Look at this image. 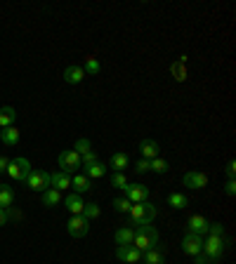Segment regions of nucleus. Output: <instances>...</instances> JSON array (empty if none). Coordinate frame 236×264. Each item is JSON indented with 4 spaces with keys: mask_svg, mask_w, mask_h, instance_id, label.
Instances as JSON below:
<instances>
[{
    "mask_svg": "<svg viewBox=\"0 0 236 264\" xmlns=\"http://www.w3.org/2000/svg\"><path fill=\"white\" fill-rule=\"evenodd\" d=\"M83 71H85V73H90V76H97V73L102 71V64H99V59H97V57L90 55L85 59V66H83Z\"/></svg>",
    "mask_w": 236,
    "mask_h": 264,
    "instance_id": "nucleus-27",
    "label": "nucleus"
},
{
    "mask_svg": "<svg viewBox=\"0 0 236 264\" xmlns=\"http://www.w3.org/2000/svg\"><path fill=\"white\" fill-rule=\"evenodd\" d=\"M0 132H3V130H0Z\"/></svg>",
    "mask_w": 236,
    "mask_h": 264,
    "instance_id": "nucleus-41",
    "label": "nucleus"
},
{
    "mask_svg": "<svg viewBox=\"0 0 236 264\" xmlns=\"http://www.w3.org/2000/svg\"><path fill=\"white\" fill-rule=\"evenodd\" d=\"M130 224L133 226H147L154 222L156 217V208L151 205V203H133V208H130Z\"/></svg>",
    "mask_w": 236,
    "mask_h": 264,
    "instance_id": "nucleus-2",
    "label": "nucleus"
},
{
    "mask_svg": "<svg viewBox=\"0 0 236 264\" xmlns=\"http://www.w3.org/2000/svg\"><path fill=\"white\" fill-rule=\"evenodd\" d=\"M182 250L187 255H201L203 252V236H196V233H184L182 238Z\"/></svg>",
    "mask_w": 236,
    "mask_h": 264,
    "instance_id": "nucleus-8",
    "label": "nucleus"
},
{
    "mask_svg": "<svg viewBox=\"0 0 236 264\" xmlns=\"http://www.w3.org/2000/svg\"><path fill=\"white\" fill-rule=\"evenodd\" d=\"M15 118H17V111L12 109V106H3V109H0V130L12 127V125H15Z\"/></svg>",
    "mask_w": 236,
    "mask_h": 264,
    "instance_id": "nucleus-19",
    "label": "nucleus"
},
{
    "mask_svg": "<svg viewBox=\"0 0 236 264\" xmlns=\"http://www.w3.org/2000/svg\"><path fill=\"white\" fill-rule=\"evenodd\" d=\"M142 257H144L147 264H165V252L158 248H151L147 252H142Z\"/></svg>",
    "mask_w": 236,
    "mask_h": 264,
    "instance_id": "nucleus-21",
    "label": "nucleus"
},
{
    "mask_svg": "<svg viewBox=\"0 0 236 264\" xmlns=\"http://www.w3.org/2000/svg\"><path fill=\"white\" fill-rule=\"evenodd\" d=\"M135 172H140V175H144V172H149V161H147V158H142V161H137V163H135Z\"/></svg>",
    "mask_w": 236,
    "mask_h": 264,
    "instance_id": "nucleus-35",
    "label": "nucleus"
},
{
    "mask_svg": "<svg viewBox=\"0 0 236 264\" xmlns=\"http://www.w3.org/2000/svg\"><path fill=\"white\" fill-rule=\"evenodd\" d=\"M83 78H85L83 66H69V69L64 71V80H66L69 85H78V83H83Z\"/></svg>",
    "mask_w": 236,
    "mask_h": 264,
    "instance_id": "nucleus-15",
    "label": "nucleus"
},
{
    "mask_svg": "<svg viewBox=\"0 0 236 264\" xmlns=\"http://www.w3.org/2000/svg\"><path fill=\"white\" fill-rule=\"evenodd\" d=\"M64 205H66V210H69L71 215H83V198H80V194H69L66 198H64Z\"/></svg>",
    "mask_w": 236,
    "mask_h": 264,
    "instance_id": "nucleus-14",
    "label": "nucleus"
},
{
    "mask_svg": "<svg viewBox=\"0 0 236 264\" xmlns=\"http://www.w3.org/2000/svg\"><path fill=\"white\" fill-rule=\"evenodd\" d=\"M73 151L83 158V156L92 154V144H90V140H78V142H76V147H73Z\"/></svg>",
    "mask_w": 236,
    "mask_h": 264,
    "instance_id": "nucleus-30",
    "label": "nucleus"
},
{
    "mask_svg": "<svg viewBox=\"0 0 236 264\" xmlns=\"http://www.w3.org/2000/svg\"><path fill=\"white\" fill-rule=\"evenodd\" d=\"M66 231H69L73 238H83V236L90 231V222H87L83 215H71L69 224H66Z\"/></svg>",
    "mask_w": 236,
    "mask_h": 264,
    "instance_id": "nucleus-7",
    "label": "nucleus"
},
{
    "mask_svg": "<svg viewBox=\"0 0 236 264\" xmlns=\"http://www.w3.org/2000/svg\"><path fill=\"white\" fill-rule=\"evenodd\" d=\"M170 71H173V76H175V80H177V83L187 80V69H184V66H182L180 62L173 64V66H170Z\"/></svg>",
    "mask_w": 236,
    "mask_h": 264,
    "instance_id": "nucleus-31",
    "label": "nucleus"
},
{
    "mask_svg": "<svg viewBox=\"0 0 236 264\" xmlns=\"http://www.w3.org/2000/svg\"><path fill=\"white\" fill-rule=\"evenodd\" d=\"M50 187L57 189V191H64V189H71V177L66 172H52L50 175Z\"/></svg>",
    "mask_w": 236,
    "mask_h": 264,
    "instance_id": "nucleus-13",
    "label": "nucleus"
},
{
    "mask_svg": "<svg viewBox=\"0 0 236 264\" xmlns=\"http://www.w3.org/2000/svg\"><path fill=\"white\" fill-rule=\"evenodd\" d=\"M184 187H189V189L208 187V175H205V172H187V175H184Z\"/></svg>",
    "mask_w": 236,
    "mask_h": 264,
    "instance_id": "nucleus-12",
    "label": "nucleus"
},
{
    "mask_svg": "<svg viewBox=\"0 0 236 264\" xmlns=\"http://www.w3.org/2000/svg\"><path fill=\"white\" fill-rule=\"evenodd\" d=\"M99 212H102V210H99L97 203H85V205H83V217H85L87 222H90V219H97Z\"/></svg>",
    "mask_w": 236,
    "mask_h": 264,
    "instance_id": "nucleus-29",
    "label": "nucleus"
},
{
    "mask_svg": "<svg viewBox=\"0 0 236 264\" xmlns=\"http://www.w3.org/2000/svg\"><path fill=\"white\" fill-rule=\"evenodd\" d=\"M111 184H113L116 189H123L128 184L126 175H123V172H113V175H111Z\"/></svg>",
    "mask_w": 236,
    "mask_h": 264,
    "instance_id": "nucleus-33",
    "label": "nucleus"
},
{
    "mask_svg": "<svg viewBox=\"0 0 236 264\" xmlns=\"http://www.w3.org/2000/svg\"><path fill=\"white\" fill-rule=\"evenodd\" d=\"M222 252H224V241H222V238H217V236H208V238L203 241V255L208 257L212 264L220 259Z\"/></svg>",
    "mask_w": 236,
    "mask_h": 264,
    "instance_id": "nucleus-4",
    "label": "nucleus"
},
{
    "mask_svg": "<svg viewBox=\"0 0 236 264\" xmlns=\"http://www.w3.org/2000/svg\"><path fill=\"white\" fill-rule=\"evenodd\" d=\"M224 191H227L229 196H234V194H236V182H234V179H229L227 184H224Z\"/></svg>",
    "mask_w": 236,
    "mask_h": 264,
    "instance_id": "nucleus-37",
    "label": "nucleus"
},
{
    "mask_svg": "<svg viewBox=\"0 0 236 264\" xmlns=\"http://www.w3.org/2000/svg\"><path fill=\"white\" fill-rule=\"evenodd\" d=\"M135 229V241H133V248L137 252H147V250L156 248L158 243V231L154 229L151 224L147 226H133Z\"/></svg>",
    "mask_w": 236,
    "mask_h": 264,
    "instance_id": "nucleus-1",
    "label": "nucleus"
},
{
    "mask_svg": "<svg viewBox=\"0 0 236 264\" xmlns=\"http://www.w3.org/2000/svg\"><path fill=\"white\" fill-rule=\"evenodd\" d=\"M0 140H3V144L12 147V144H17V142H19V130H17L15 125H12V127H5V130L0 132Z\"/></svg>",
    "mask_w": 236,
    "mask_h": 264,
    "instance_id": "nucleus-23",
    "label": "nucleus"
},
{
    "mask_svg": "<svg viewBox=\"0 0 236 264\" xmlns=\"http://www.w3.org/2000/svg\"><path fill=\"white\" fill-rule=\"evenodd\" d=\"M8 163H10L8 158H5V156H0V172H5V170H8Z\"/></svg>",
    "mask_w": 236,
    "mask_h": 264,
    "instance_id": "nucleus-40",
    "label": "nucleus"
},
{
    "mask_svg": "<svg viewBox=\"0 0 236 264\" xmlns=\"http://www.w3.org/2000/svg\"><path fill=\"white\" fill-rule=\"evenodd\" d=\"M113 208H116L118 212H130L133 203L128 201V198H113Z\"/></svg>",
    "mask_w": 236,
    "mask_h": 264,
    "instance_id": "nucleus-32",
    "label": "nucleus"
},
{
    "mask_svg": "<svg viewBox=\"0 0 236 264\" xmlns=\"http://www.w3.org/2000/svg\"><path fill=\"white\" fill-rule=\"evenodd\" d=\"M71 187L76 189V194H85V191H90V179L85 175H76L71 179Z\"/></svg>",
    "mask_w": 236,
    "mask_h": 264,
    "instance_id": "nucleus-24",
    "label": "nucleus"
},
{
    "mask_svg": "<svg viewBox=\"0 0 236 264\" xmlns=\"http://www.w3.org/2000/svg\"><path fill=\"white\" fill-rule=\"evenodd\" d=\"M59 168H62V172H76L80 168V156L71 149V151H62L59 154Z\"/></svg>",
    "mask_w": 236,
    "mask_h": 264,
    "instance_id": "nucleus-9",
    "label": "nucleus"
},
{
    "mask_svg": "<svg viewBox=\"0 0 236 264\" xmlns=\"http://www.w3.org/2000/svg\"><path fill=\"white\" fill-rule=\"evenodd\" d=\"M196 264H212V262L203 255V252H201V255H196Z\"/></svg>",
    "mask_w": 236,
    "mask_h": 264,
    "instance_id": "nucleus-39",
    "label": "nucleus"
},
{
    "mask_svg": "<svg viewBox=\"0 0 236 264\" xmlns=\"http://www.w3.org/2000/svg\"><path fill=\"white\" fill-rule=\"evenodd\" d=\"M15 203V191L8 187V184H0V208H12Z\"/></svg>",
    "mask_w": 236,
    "mask_h": 264,
    "instance_id": "nucleus-22",
    "label": "nucleus"
},
{
    "mask_svg": "<svg viewBox=\"0 0 236 264\" xmlns=\"http://www.w3.org/2000/svg\"><path fill=\"white\" fill-rule=\"evenodd\" d=\"M24 182H26V187L33 189V191H45V189H50V172L31 170L29 172V177L24 179Z\"/></svg>",
    "mask_w": 236,
    "mask_h": 264,
    "instance_id": "nucleus-5",
    "label": "nucleus"
},
{
    "mask_svg": "<svg viewBox=\"0 0 236 264\" xmlns=\"http://www.w3.org/2000/svg\"><path fill=\"white\" fill-rule=\"evenodd\" d=\"M116 257H118V259H121L123 264H137V262L142 259V252H137L133 245H118Z\"/></svg>",
    "mask_w": 236,
    "mask_h": 264,
    "instance_id": "nucleus-11",
    "label": "nucleus"
},
{
    "mask_svg": "<svg viewBox=\"0 0 236 264\" xmlns=\"http://www.w3.org/2000/svg\"><path fill=\"white\" fill-rule=\"evenodd\" d=\"M140 154H142V158H147V161L156 158L158 156V144L154 140H142L140 142Z\"/></svg>",
    "mask_w": 236,
    "mask_h": 264,
    "instance_id": "nucleus-17",
    "label": "nucleus"
},
{
    "mask_svg": "<svg viewBox=\"0 0 236 264\" xmlns=\"http://www.w3.org/2000/svg\"><path fill=\"white\" fill-rule=\"evenodd\" d=\"M208 236H217V238H222V236H224V226L222 224H210L208 226Z\"/></svg>",
    "mask_w": 236,
    "mask_h": 264,
    "instance_id": "nucleus-34",
    "label": "nucleus"
},
{
    "mask_svg": "<svg viewBox=\"0 0 236 264\" xmlns=\"http://www.w3.org/2000/svg\"><path fill=\"white\" fill-rule=\"evenodd\" d=\"M111 165H113V170L116 172H123L128 168V156L123 151H118V154L111 156Z\"/></svg>",
    "mask_w": 236,
    "mask_h": 264,
    "instance_id": "nucleus-26",
    "label": "nucleus"
},
{
    "mask_svg": "<svg viewBox=\"0 0 236 264\" xmlns=\"http://www.w3.org/2000/svg\"><path fill=\"white\" fill-rule=\"evenodd\" d=\"M113 238H116L118 245H133V241H135V229H133V226H121Z\"/></svg>",
    "mask_w": 236,
    "mask_h": 264,
    "instance_id": "nucleus-16",
    "label": "nucleus"
},
{
    "mask_svg": "<svg viewBox=\"0 0 236 264\" xmlns=\"http://www.w3.org/2000/svg\"><path fill=\"white\" fill-rule=\"evenodd\" d=\"M12 179L17 182H24V179L29 177V172H31V163L26 161V158H15V161H10L8 163V170H5Z\"/></svg>",
    "mask_w": 236,
    "mask_h": 264,
    "instance_id": "nucleus-3",
    "label": "nucleus"
},
{
    "mask_svg": "<svg viewBox=\"0 0 236 264\" xmlns=\"http://www.w3.org/2000/svg\"><path fill=\"white\" fill-rule=\"evenodd\" d=\"M83 175H85L87 179H99L106 175V165L99 163V161H94V163L85 165V172H83Z\"/></svg>",
    "mask_w": 236,
    "mask_h": 264,
    "instance_id": "nucleus-18",
    "label": "nucleus"
},
{
    "mask_svg": "<svg viewBox=\"0 0 236 264\" xmlns=\"http://www.w3.org/2000/svg\"><path fill=\"white\" fill-rule=\"evenodd\" d=\"M168 203H170V208H175V210H184L189 205V198L184 194H170L168 196Z\"/></svg>",
    "mask_w": 236,
    "mask_h": 264,
    "instance_id": "nucleus-25",
    "label": "nucleus"
},
{
    "mask_svg": "<svg viewBox=\"0 0 236 264\" xmlns=\"http://www.w3.org/2000/svg\"><path fill=\"white\" fill-rule=\"evenodd\" d=\"M224 172H227L229 179H234V175H236V163H234V161H229V163H227V170H224Z\"/></svg>",
    "mask_w": 236,
    "mask_h": 264,
    "instance_id": "nucleus-36",
    "label": "nucleus"
},
{
    "mask_svg": "<svg viewBox=\"0 0 236 264\" xmlns=\"http://www.w3.org/2000/svg\"><path fill=\"white\" fill-rule=\"evenodd\" d=\"M208 226H210V222L203 215H191L187 222L189 233H196V236H208Z\"/></svg>",
    "mask_w": 236,
    "mask_h": 264,
    "instance_id": "nucleus-10",
    "label": "nucleus"
},
{
    "mask_svg": "<svg viewBox=\"0 0 236 264\" xmlns=\"http://www.w3.org/2000/svg\"><path fill=\"white\" fill-rule=\"evenodd\" d=\"M59 203H62V191H57V189H45V191H43V205L55 208Z\"/></svg>",
    "mask_w": 236,
    "mask_h": 264,
    "instance_id": "nucleus-20",
    "label": "nucleus"
},
{
    "mask_svg": "<svg viewBox=\"0 0 236 264\" xmlns=\"http://www.w3.org/2000/svg\"><path fill=\"white\" fill-rule=\"evenodd\" d=\"M168 168H170V165H168V161H165V158H151L149 161V170L151 172H158V175H163V172H168Z\"/></svg>",
    "mask_w": 236,
    "mask_h": 264,
    "instance_id": "nucleus-28",
    "label": "nucleus"
},
{
    "mask_svg": "<svg viewBox=\"0 0 236 264\" xmlns=\"http://www.w3.org/2000/svg\"><path fill=\"white\" fill-rule=\"evenodd\" d=\"M3 224H8V210L5 208H0V226Z\"/></svg>",
    "mask_w": 236,
    "mask_h": 264,
    "instance_id": "nucleus-38",
    "label": "nucleus"
},
{
    "mask_svg": "<svg viewBox=\"0 0 236 264\" xmlns=\"http://www.w3.org/2000/svg\"><path fill=\"white\" fill-rule=\"evenodd\" d=\"M121 191H123V198H128L130 203H144L149 198V189L144 184H126Z\"/></svg>",
    "mask_w": 236,
    "mask_h": 264,
    "instance_id": "nucleus-6",
    "label": "nucleus"
}]
</instances>
